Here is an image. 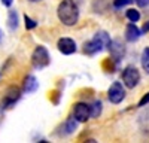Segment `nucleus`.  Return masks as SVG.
I'll list each match as a JSON object with an SVG mask.
<instances>
[{"label": "nucleus", "instance_id": "obj_24", "mask_svg": "<svg viewBox=\"0 0 149 143\" xmlns=\"http://www.w3.org/2000/svg\"><path fill=\"white\" fill-rule=\"evenodd\" d=\"M29 2H31V3H36V2H40V0H29Z\"/></svg>", "mask_w": 149, "mask_h": 143}, {"label": "nucleus", "instance_id": "obj_5", "mask_svg": "<svg viewBox=\"0 0 149 143\" xmlns=\"http://www.w3.org/2000/svg\"><path fill=\"white\" fill-rule=\"evenodd\" d=\"M21 97V90L17 88V87H10L6 90L5 95L2 97V101H0V104H2V109H9V107H12Z\"/></svg>", "mask_w": 149, "mask_h": 143}, {"label": "nucleus", "instance_id": "obj_7", "mask_svg": "<svg viewBox=\"0 0 149 143\" xmlns=\"http://www.w3.org/2000/svg\"><path fill=\"white\" fill-rule=\"evenodd\" d=\"M91 116V106L86 103H76L73 107V118L78 122H86Z\"/></svg>", "mask_w": 149, "mask_h": 143}, {"label": "nucleus", "instance_id": "obj_17", "mask_svg": "<svg viewBox=\"0 0 149 143\" xmlns=\"http://www.w3.org/2000/svg\"><path fill=\"white\" fill-rule=\"evenodd\" d=\"M78 127V121L74 118H69L67 119V122H66V130H67V133H73L74 130H76Z\"/></svg>", "mask_w": 149, "mask_h": 143}, {"label": "nucleus", "instance_id": "obj_22", "mask_svg": "<svg viewBox=\"0 0 149 143\" xmlns=\"http://www.w3.org/2000/svg\"><path fill=\"white\" fill-rule=\"evenodd\" d=\"M140 31H143V33H148V31H149V21L145 22V26H143V28H142Z\"/></svg>", "mask_w": 149, "mask_h": 143}, {"label": "nucleus", "instance_id": "obj_9", "mask_svg": "<svg viewBox=\"0 0 149 143\" xmlns=\"http://www.w3.org/2000/svg\"><path fill=\"white\" fill-rule=\"evenodd\" d=\"M57 46H58V51L61 54H64V55H70V54H73L74 51H76V43H74V40H72L69 37L60 39Z\"/></svg>", "mask_w": 149, "mask_h": 143}, {"label": "nucleus", "instance_id": "obj_11", "mask_svg": "<svg viewBox=\"0 0 149 143\" xmlns=\"http://www.w3.org/2000/svg\"><path fill=\"white\" fill-rule=\"evenodd\" d=\"M37 87H39L37 79L33 75H29L26 78V81H24V91H26V92H34L37 90Z\"/></svg>", "mask_w": 149, "mask_h": 143}, {"label": "nucleus", "instance_id": "obj_6", "mask_svg": "<svg viewBox=\"0 0 149 143\" xmlns=\"http://www.w3.org/2000/svg\"><path fill=\"white\" fill-rule=\"evenodd\" d=\"M107 97H109V101L113 103V104H118V103H121L124 99H125V90H124L121 82H113L112 83L109 91H107Z\"/></svg>", "mask_w": 149, "mask_h": 143}, {"label": "nucleus", "instance_id": "obj_16", "mask_svg": "<svg viewBox=\"0 0 149 143\" xmlns=\"http://www.w3.org/2000/svg\"><path fill=\"white\" fill-rule=\"evenodd\" d=\"M100 113H102V101H94L91 106V116L97 118Z\"/></svg>", "mask_w": 149, "mask_h": 143}, {"label": "nucleus", "instance_id": "obj_12", "mask_svg": "<svg viewBox=\"0 0 149 143\" xmlns=\"http://www.w3.org/2000/svg\"><path fill=\"white\" fill-rule=\"evenodd\" d=\"M139 127H140L143 134H148L149 136V112L142 113L139 116Z\"/></svg>", "mask_w": 149, "mask_h": 143}, {"label": "nucleus", "instance_id": "obj_14", "mask_svg": "<svg viewBox=\"0 0 149 143\" xmlns=\"http://www.w3.org/2000/svg\"><path fill=\"white\" fill-rule=\"evenodd\" d=\"M8 22H9V28H10V30H15V28L18 27V15H17L15 10H9Z\"/></svg>", "mask_w": 149, "mask_h": 143}, {"label": "nucleus", "instance_id": "obj_18", "mask_svg": "<svg viewBox=\"0 0 149 143\" xmlns=\"http://www.w3.org/2000/svg\"><path fill=\"white\" fill-rule=\"evenodd\" d=\"M24 21H26V27L29 28V30H31V28H34L36 27V21H33L30 17H24Z\"/></svg>", "mask_w": 149, "mask_h": 143}, {"label": "nucleus", "instance_id": "obj_20", "mask_svg": "<svg viewBox=\"0 0 149 143\" xmlns=\"http://www.w3.org/2000/svg\"><path fill=\"white\" fill-rule=\"evenodd\" d=\"M149 103V92H146L143 97L140 99V101H139V107H143V106H146Z\"/></svg>", "mask_w": 149, "mask_h": 143}, {"label": "nucleus", "instance_id": "obj_23", "mask_svg": "<svg viewBox=\"0 0 149 143\" xmlns=\"http://www.w3.org/2000/svg\"><path fill=\"white\" fill-rule=\"evenodd\" d=\"M12 2H14V0H2V3H3L5 6H10Z\"/></svg>", "mask_w": 149, "mask_h": 143}, {"label": "nucleus", "instance_id": "obj_1", "mask_svg": "<svg viewBox=\"0 0 149 143\" xmlns=\"http://www.w3.org/2000/svg\"><path fill=\"white\" fill-rule=\"evenodd\" d=\"M58 18L60 21L64 24V26H74L78 22V18H79V10H78V6L73 0H63L58 6Z\"/></svg>", "mask_w": 149, "mask_h": 143}, {"label": "nucleus", "instance_id": "obj_15", "mask_svg": "<svg viewBox=\"0 0 149 143\" xmlns=\"http://www.w3.org/2000/svg\"><path fill=\"white\" fill-rule=\"evenodd\" d=\"M127 18H128L131 22H137V21L140 19L139 10H136V9H128V10H127Z\"/></svg>", "mask_w": 149, "mask_h": 143}, {"label": "nucleus", "instance_id": "obj_2", "mask_svg": "<svg viewBox=\"0 0 149 143\" xmlns=\"http://www.w3.org/2000/svg\"><path fill=\"white\" fill-rule=\"evenodd\" d=\"M109 43H110L109 34H107L106 31H98V33H95V36H94L90 42L85 43L84 52L88 54V55H94V54H97V52L103 51L106 46H109Z\"/></svg>", "mask_w": 149, "mask_h": 143}, {"label": "nucleus", "instance_id": "obj_21", "mask_svg": "<svg viewBox=\"0 0 149 143\" xmlns=\"http://www.w3.org/2000/svg\"><path fill=\"white\" fill-rule=\"evenodd\" d=\"M136 3H137V6H140V8H146V6H149V0H134Z\"/></svg>", "mask_w": 149, "mask_h": 143}, {"label": "nucleus", "instance_id": "obj_19", "mask_svg": "<svg viewBox=\"0 0 149 143\" xmlns=\"http://www.w3.org/2000/svg\"><path fill=\"white\" fill-rule=\"evenodd\" d=\"M133 0H113V6L115 8H122V6H127Z\"/></svg>", "mask_w": 149, "mask_h": 143}, {"label": "nucleus", "instance_id": "obj_13", "mask_svg": "<svg viewBox=\"0 0 149 143\" xmlns=\"http://www.w3.org/2000/svg\"><path fill=\"white\" fill-rule=\"evenodd\" d=\"M140 61H142L143 70L149 75V46H146L145 49L142 51V58H140Z\"/></svg>", "mask_w": 149, "mask_h": 143}, {"label": "nucleus", "instance_id": "obj_3", "mask_svg": "<svg viewBox=\"0 0 149 143\" xmlns=\"http://www.w3.org/2000/svg\"><path fill=\"white\" fill-rule=\"evenodd\" d=\"M49 54H48V49L45 46H37L36 49L33 51V55H31V64L34 69H45L48 64H49Z\"/></svg>", "mask_w": 149, "mask_h": 143}, {"label": "nucleus", "instance_id": "obj_4", "mask_svg": "<svg viewBox=\"0 0 149 143\" xmlns=\"http://www.w3.org/2000/svg\"><path fill=\"white\" fill-rule=\"evenodd\" d=\"M122 82L127 88H134L137 87V83L140 82V73L134 66H127L122 70Z\"/></svg>", "mask_w": 149, "mask_h": 143}, {"label": "nucleus", "instance_id": "obj_10", "mask_svg": "<svg viewBox=\"0 0 149 143\" xmlns=\"http://www.w3.org/2000/svg\"><path fill=\"white\" fill-rule=\"evenodd\" d=\"M140 34H142V31L137 28V26H136L134 22H130L127 26V28H125V39L128 42H136L140 37Z\"/></svg>", "mask_w": 149, "mask_h": 143}, {"label": "nucleus", "instance_id": "obj_8", "mask_svg": "<svg viewBox=\"0 0 149 143\" xmlns=\"http://www.w3.org/2000/svg\"><path fill=\"white\" fill-rule=\"evenodd\" d=\"M109 51H110V60H113L115 63H118V61H121L122 60V57L125 55V48H124V45L119 42V40H113L112 42L110 40V43H109Z\"/></svg>", "mask_w": 149, "mask_h": 143}]
</instances>
